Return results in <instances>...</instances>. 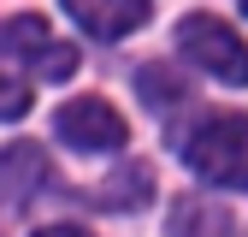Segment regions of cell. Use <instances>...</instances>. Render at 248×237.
Returning <instances> with one entry per match:
<instances>
[{
    "instance_id": "obj_1",
    "label": "cell",
    "mask_w": 248,
    "mask_h": 237,
    "mask_svg": "<svg viewBox=\"0 0 248 237\" xmlns=\"http://www.w3.org/2000/svg\"><path fill=\"white\" fill-rule=\"evenodd\" d=\"M177 154L195 178L219 190H248V118L242 113H207L195 131L177 136Z\"/></svg>"
},
{
    "instance_id": "obj_2",
    "label": "cell",
    "mask_w": 248,
    "mask_h": 237,
    "mask_svg": "<svg viewBox=\"0 0 248 237\" xmlns=\"http://www.w3.org/2000/svg\"><path fill=\"white\" fill-rule=\"evenodd\" d=\"M177 53L189 59V66H201L207 77L231 83V89L248 83V42L236 36L231 24H219L213 12H189L177 24Z\"/></svg>"
},
{
    "instance_id": "obj_3",
    "label": "cell",
    "mask_w": 248,
    "mask_h": 237,
    "mask_svg": "<svg viewBox=\"0 0 248 237\" xmlns=\"http://www.w3.org/2000/svg\"><path fill=\"white\" fill-rule=\"evenodd\" d=\"M0 53H12V59H30L47 83H65L83 59H77V48L71 42H53V30H47V18H36V12H24V18H6L0 24Z\"/></svg>"
},
{
    "instance_id": "obj_4",
    "label": "cell",
    "mask_w": 248,
    "mask_h": 237,
    "mask_svg": "<svg viewBox=\"0 0 248 237\" xmlns=\"http://www.w3.org/2000/svg\"><path fill=\"white\" fill-rule=\"evenodd\" d=\"M53 131L59 142L71 148H89V154H107V148H124L130 142V125H124V113H112L101 95H77L53 113Z\"/></svg>"
},
{
    "instance_id": "obj_5",
    "label": "cell",
    "mask_w": 248,
    "mask_h": 237,
    "mask_svg": "<svg viewBox=\"0 0 248 237\" xmlns=\"http://www.w3.org/2000/svg\"><path fill=\"white\" fill-rule=\"evenodd\" d=\"M59 6L77 18L83 36H95V42H124L130 30H142V18H148L154 0H59Z\"/></svg>"
},
{
    "instance_id": "obj_6",
    "label": "cell",
    "mask_w": 248,
    "mask_h": 237,
    "mask_svg": "<svg viewBox=\"0 0 248 237\" xmlns=\"http://www.w3.org/2000/svg\"><path fill=\"white\" fill-rule=\"evenodd\" d=\"M53 184V166L36 142H6L0 148V196L6 202H30L36 190Z\"/></svg>"
},
{
    "instance_id": "obj_7",
    "label": "cell",
    "mask_w": 248,
    "mask_h": 237,
    "mask_svg": "<svg viewBox=\"0 0 248 237\" xmlns=\"http://www.w3.org/2000/svg\"><path fill=\"white\" fill-rule=\"evenodd\" d=\"M171 237H236V220H231V207L219 202H201V196H177L171 202Z\"/></svg>"
},
{
    "instance_id": "obj_8",
    "label": "cell",
    "mask_w": 248,
    "mask_h": 237,
    "mask_svg": "<svg viewBox=\"0 0 248 237\" xmlns=\"http://www.w3.org/2000/svg\"><path fill=\"white\" fill-rule=\"evenodd\" d=\"M148 196H154V172L142 160H124L95 190V207H107V214H136V207H148Z\"/></svg>"
},
{
    "instance_id": "obj_9",
    "label": "cell",
    "mask_w": 248,
    "mask_h": 237,
    "mask_svg": "<svg viewBox=\"0 0 248 237\" xmlns=\"http://www.w3.org/2000/svg\"><path fill=\"white\" fill-rule=\"evenodd\" d=\"M136 89H142V101H148L154 113H171V107H183V101H189V83H183L171 66H160V59L136 66Z\"/></svg>"
},
{
    "instance_id": "obj_10",
    "label": "cell",
    "mask_w": 248,
    "mask_h": 237,
    "mask_svg": "<svg viewBox=\"0 0 248 237\" xmlns=\"http://www.w3.org/2000/svg\"><path fill=\"white\" fill-rule=\"evenodd\" d=\"M30 113V83L0 71V118H24Z\"/></svg>"
},
{
    "instance_id": "obj_11",
    "label": "cell",
    "mask_w": 248,
    "mask_h": 237,
    "mask_svg": "<svg viewBox=\"0 0 248 237\" xmlns=\"http://www.w3.org/2000/svg\"><path fill=\"white\" fill-rule=\"evenodd\" d=\"M36 237H89V231H83V225H42Z\"/></svg>"
},
{
    "instance_id": "obj_12",
    "label": "cell",
    "mask_w": 248,
    "mask_h": 237,
    "mask_svg": "<svg viewBox=\"0 0 248 237\" xmlns=\"http://www.w3.org/2000/svg\"><path fill=\"white\" fill-rule=\"evenodd\" d=\"M242 12H248V0H242Z\"/></svg>"
}]
</instances>
